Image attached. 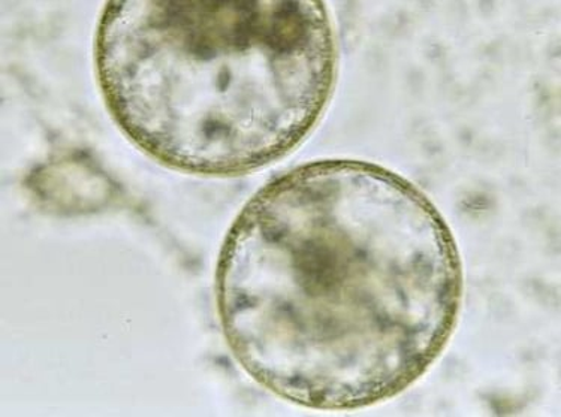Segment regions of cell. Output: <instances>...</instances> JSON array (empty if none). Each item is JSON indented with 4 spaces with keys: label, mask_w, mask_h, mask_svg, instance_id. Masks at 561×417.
Masks as SVG:
<instances>
[{
    "label": "cell",
    "mask_w": 561,
    "mask_h": 417,
    "mask_svg": "<svg viewBox=\"0 0 561 417\" xmlns=\"http://www.w3.org/2000/svg\"><path fill=\"white\" fill-rule=\"evenodd\" d=\"M339 47L317 0H118L98 83L139 149L184 173L241 175L297 149L325 113Z\"/></svg>",
    "instance_id": "2"
},
{
    "label": "cell",
    "mask_w": 561,
    "mask_h": 417,
    "mask_svg": "<svg viewBox=\"0 0 561 417\" xmlns=\"http://www.w3.org/2000/svg\"><path fill=\"white\" fill-rule=\"evenodd\" d=\"M216 297L233 358L265 390L358 410L409 390L448 346L460 252L409 179L368 162H311L240 212Z\"/></svg>",
    "instance_id": "1"
}]
</instances>
